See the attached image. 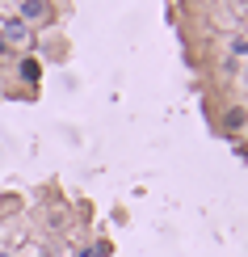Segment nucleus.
I'll return each instance as SVG.
<instances>
[{
  "label": "nucleus",
  "instance_id": "nucleus-4",
  "mask_svg": "<svg viewBox=\"0 0 248 257\" xmlns=\"http://www.w3.org/2000/svg\"><path fill=\"white\" fill-rule=\"evenodd\" d=\"M0 55H5V38H0Z\"/></svg>",
  "mask_w": 248,
  "mask_h": 257
},
{
  "label": "nucleus",
  "instance_id": "nucleus-1",
  "mask_svg": "<svg viewBox=\"0 0 248 257\" xmlns=\"http://www.w3.org/2000/svg\"><path fill=\"white\" fill-rule=\"evenodd\" d=\"M38 17H47V5L42 0H26L21 5V21H38Z\"/></svg>",
  "mask_w": 248,
  "mask_h": 257
},
{
  "label": "nucleus",
  "instance_id": "nucleus-2",
  "mask_svg": "<svg viewBox=\"0 0 248 257\" xmlns=\"http://www.w3.org/2000/svg\"><path fill=\"white\" fill-rule=\"evenodd\" d=\"M5 34L13 38V42H21V38H26V21H9V26H5Z\"/></svg>",
  "mask_w": 248,
  "mask_h": 257
},
{
  "label": "nucleus",
  "instance_id": "nucleus-3",
  "mask_svg": "<svg viewBox=\"0 0 248 257\" xmlns=\"http://www.w3.org/2000/svg\"><path fill=\"white\" fill-rule=\"evenodd\" d=\"M21 76H26V80H38V59H26V63H21Z\"/></svg>",
  "mask_w": 248,
  "mask_h": 257
}]
</instances>
